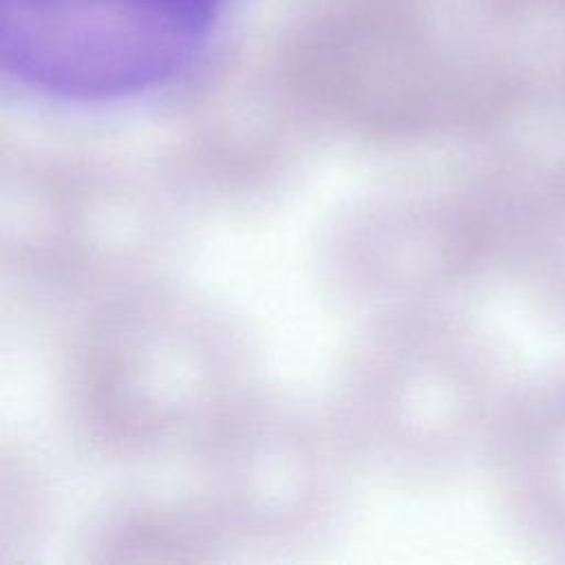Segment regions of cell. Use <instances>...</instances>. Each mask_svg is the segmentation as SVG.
Listing matches in <instances>:
<instances>
[{
    "label": "cell",
    "mask_w": 565,
    "mask_h": 565,
    "mask_svg": "<svg viewBox=\"0 0 565 565\" xmlns=\"http://www.w3.org/2000/svg\"><path fill=\"white\" fill-rule=\"evenodd\" d=\"M227 0H0V64L75 104L152 93L207 46Z\"/></svg>",
    "instance_id": "1"
},
{
    "label": "cell",
    "mask_w": 565,
    "mask_h": 565,
    "mask_svg": "<svg viewBox=\"0 0 565 565\" xmlns=\"http://www.w3.org/2000/svg\"><path fill=\"white\" fill-rule=\"evenodd\" d=\"M497 448L503 497L519 530L565 554V366L508 399Z\"/></svg>",
    "instance_id": "2"
},
{
    "label": "cell",
    "mask_w": 565,
    "mask_h": 565,
    "mask_svg": "<svg viewBox=\"0 0 565 565\" xmlns=\"http://www.w3.org/2000/svg\"><path fill=\"white\" fill-rule=\"evenodd\" d=\"M510 254L539 307L565 324V146L536 157Z\"/></svg>",
    "instance_id": "3"
}]
</instances>
